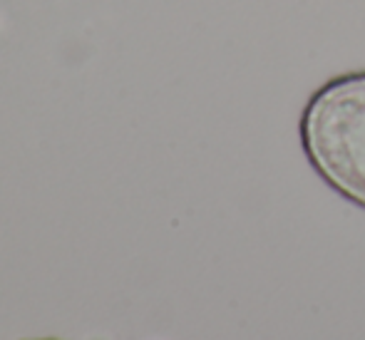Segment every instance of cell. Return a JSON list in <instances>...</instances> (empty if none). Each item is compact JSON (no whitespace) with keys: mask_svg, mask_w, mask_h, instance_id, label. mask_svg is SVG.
<instances>
[{"mask_svg":"<svg viewBox=\"0 0 365 340\" xmlns=\"http://www.w3.org/2000/svg\"><path fill=\"white\" fill-rule=\"evenodd\" d=\"M301 144L318 177L365 209V70L331 77L308 97Z\"/></svg>","mask_w":365,"mask_h":340,"instance_id":"obj_1","label":"cell"},{"mask_svg":"<svg viewBox=\"0 0 365 340\" xmlns=\"http://www.w3.org/2000/svg\"><path fill=\"white\" fill-rule=\"evenodd\" d=\"M40 340H55V338H40Z\"/></svg>","mask_w":365,"mask_h":340,"instance_id":"obj_2","label":"cell"}]
</instances>
